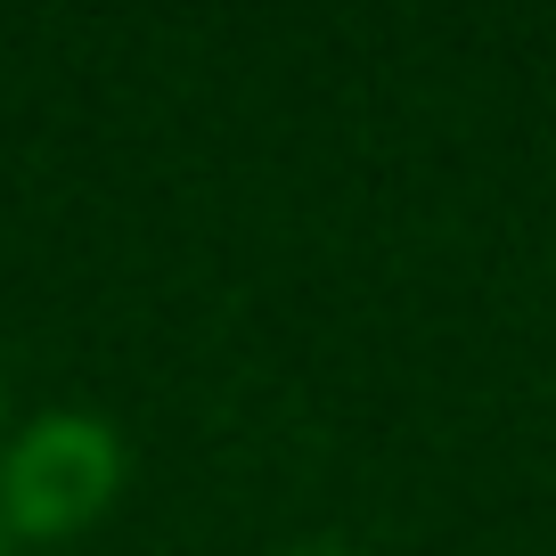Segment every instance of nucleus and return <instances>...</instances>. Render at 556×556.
<instances>
[{
  "label": "nucleus",
  "instance_id": "nucleus-4",
  "mask_svg": "<svg viewBox=\"0 0 556 556\" xmlns=\"http://www.w3.org/2000/svg\"><path fill=\"white\" fill-rule=\"evenodd\" d=\"M0 426H9V384H0Z\"/></svg>",
  "mask_w": 556,
  "mask_h": 556
},
{
  "label": "nucleus",
  "instance_id": "nucleus-2",
  "mask_svg": "<svg viewBox=\"0 0 556 556\" xmlns=\"http://www.w3.org/2000/svg\"><path fill=\"white\" fill-rule=\"evenodd\" d=\"M287 556H352V548H287Z\"/></svg>",
  "mask_w": 556,
  "mask_h": 556
},
{
  "label": "nucleus",
  "instance_id": "nucleus-3",
  "mask_svg": "<svg viewBox=\"0 0 556 556\" xmlns=\"http://www.w3.org/2000/svg\"><path fill=\"white\" fill-rule=\"evenodd\" d=\"M0 556H17V540H9V523H0Z\"/></svg>",
  "mask_w": 556,
  "mask_h": 556
},
{
  "label": "nucleus",
  "instance_id": "nucleus-1",
  "mask_svg": "<svg viewBox=\"0 0 556 556\" xmlns=\"http://www.w3.org/2000/svg\"><path fill=\"white\" fill-rule=\"evenodd\" d=\"M123 434L99 409H41L0 442V523L9 540H74L123 500Z\"/></svg>",
  "mask_w": 556,
  "mask_h": 556
}]
</instances>
